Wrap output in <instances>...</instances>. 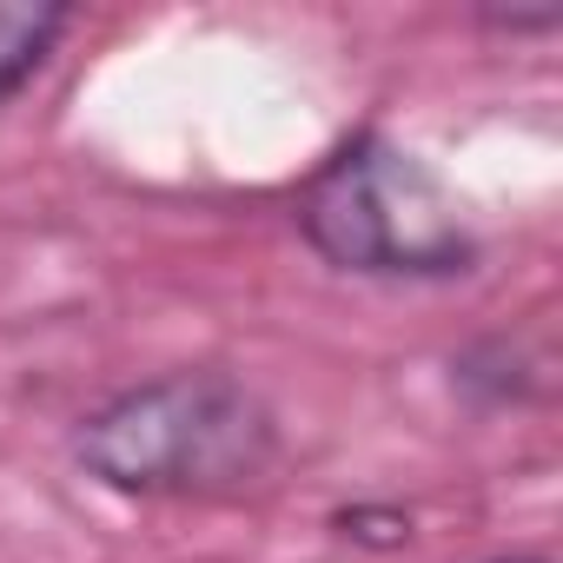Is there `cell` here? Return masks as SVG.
I'll return each instance as SVG.
<instances>
[{"instance_id":"cell-2","label":"cell","mask_w":563,"mask_h":563,"mask_svg":"<svg viewBox=\"0 0 563 563\" xmlns=\"http://www.w3.org/2000/svg\"><path fill=\"white\" fill-rule=\"evenodd\" d=\"M299 232L325 265L358 278H451L477 252L444 179L385 133L345 140L306 179Z\"/></svg>"},{"instance_id":"cell-1","label":"cell","mask_w":563,"mask_h":563,"mask_svg":"<svg viewBox=\"0 0 563 563\" xmlns=\"http://www.w3.org/2000/svg\"><path fill=\"white\" fill-rule=\"evenodd\" d=\"M272 411L232 372H166L74 431L87 477L126 497H232L272 464Z\"/></svg>"},{"instance_id":"cell-3","label":"cell","mask_w":563,"mask_h":563,"mask_svg":"<svg viewBox=\"0 0 563 563\" xmlns=\"http://www.w3.org/2000/svg\"><path fill=\"white\" fill-rule=\"evenodd\" d=\"M67 27V8H27V0H0V107H8L54 54Z\"/></svg>"}]
</instances>
